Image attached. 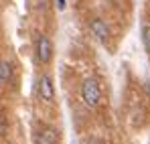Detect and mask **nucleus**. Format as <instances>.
<instances>
[{
	"label": "nucleus",
	"mask_w": 150,
	"mask_h": 144,
	"mask_svg": "<svg viewBox=\"0 0 150 144\" xmlns=\"http://www.w3.org/2000/svg\"><path fill=\"white\" fill-rule=\"evenodd\" d=\"M81 96H83V101L87 108H98L101 101V87L98 83V79H87L83 83V89H81Z\"/></svg>",
	"instance_id": "f257e3e1"
},
{
	"label": "nucleus",
	"mask_w": 150,
	"mask_h": 144,
	"mask_svg": "<svg viewBox=\"0 0 150 144\" xmlns=\"http://www.w3.org/2000/svg\"><path fill=\"white\" fill-rule=\"evenodd\" d=\"M10 77H12V67H10V63L0 61V81H2V83H8Z\"/></svg>",
	"instance_id": "423d86ee"
},
{
	"label": "nucleus",
	"mask_w": 150,
	"mask_h": 144,
	"mask_svg": "<svg viewBox=\"0 0 150 144\" xmlns=\"http://www.w3.org/2000/svg\"><path fill=\"white\" fill-rule=\"evenodd\" d=\"M89 28H91L93 37H96V39H100L101 43H105V41H108V37H110V28H108V24L103 23L101 18H96V21H91Z\"/></svg>",
	"instance_id": "20e7f679"
},
{
	"label": "nucleus",
	"mask_w": 150,
	"mask_h": 144,
	"mask_svg": "<svg viewBox=\"0 0 150 144\" xmlns=\"http://www.w3.org/2000/svg\"><path fill=\"white\" fill-rule=\"evenodd\" d=\"M39 96L43 101H53L55 97V85H53V79L49 75H43L41 81H39Z\"/></svg>",
	"instance_id": "7ed1b4c3"
},
{
	"label": "nucleus",
	"mask_w": 150,
	"mask_h": 144,
	"mask_svg": "<svg viewBox=\"0 0 150 144\" xmlns=\"http://www.w3.org/2000/svg\"><path fill=\"white\" fill-rule=\"evenodd\" d=\"M37 57H39L41 63H49L53 59V43L45 35H41L39 41H37Z\"/></svg>",
	"instance_id": "f03ea898"
},
{
	"label": "nucleus",
	"mask_w": 150,
	"mask_h": 144,
	"mask_svg": "<svg viewBox=\"0 0 150 144\" xmlns=\"http://www.w3.org/2000/svg\"><path fill=\"white\" fill-rule=\"evenodd\" d=\"M142 41H144V47H146V51L150 55V24H146L142 28Z\"/></svg>",
	"instance_id": "0eeeda50"
},
{
	"label": "nucleus",
	"mask_w": 150,
	"mask_h": 144,
	"mask_svg": "<svg viewBox=\"0 0 150 144\" xmlns=\"http://www.w3.org/2000/svg\"><path fill=\"white\" fill-rule=\"evenodd\" d=\"M6 134V120L0 116V136H4Z\"/></svg>",
	"instance_id": "6e6552de"
},
{
	"label": "nucleus",
	"mask_w": 150,
	"mask_h": 144,
	"mask_svg": "<svg viewBox=\"0 0 150 144\" xmlns=\"http://www.w3.org/2000/svg\"><path fill=\"white\" fill-rule=\"evenodd\" d=\"M59 142V134L55 128H43L37 134V144H57Z\"/></svg>",
	"instance_id": "39448f33"
},
{
	"label": "nucleus",
	"mask_w": 150,
	"mask_h": 144,
	"mask_svg": "<svg viewBox=\"0 0 150 144\" xmlns=\"http://www.w3.org/2000/svg\"><path fill=\"white\" fill-rule=\"evenodd\" d=\"M65 6H67L65 0H57V8H59V10H65Z\"/></svg>",
	"instance_id": "1a4fd4ad"
}]
</instances>
